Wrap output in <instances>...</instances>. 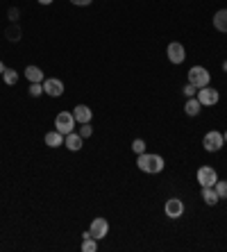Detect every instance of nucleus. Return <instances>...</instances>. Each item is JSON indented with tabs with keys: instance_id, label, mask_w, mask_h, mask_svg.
I'll use <instances>...</instances> for the list:
<instances>
[{
	"instance_id": "ddd939ff",
	"label": "nucleus",
	"mask_w": 227,
	"mask_h": 252,
	"mask_svg": "<svg viewBox=\"0 0 227 252\" xmlns=\"http://www.w3.org/2000/svg\"><path fill=\"white\" fill-rule=\"evenodd\" d=\"M64 139H66V136L62 134V132H57V129H53V132H48V134L43 136V141H46L48 148H59V146H64Z\"/></svg>"
},
{
	"instance_id": "0eeeda50",
	"label": "nucleus",
	"mask_w": 227,
	"mask_h": 252,
	"mask_svg": "<svg viewBox=\"0 0 227 252\" xmlns=\"http://www.w3.org/2000/svg\"><path fill=\"white\" fill-rule=\"evenodd\" d=\"M195 177H198L200 187H214V184L218 182V173H216V168H211V166H200Z\"/></svg>"
},
{
	"instance_id": "9d476101",
	"label": "nucleus",
	"mask_w": 227,
	"mask_h": 252,
	"mask_svg": "<svg viewBox=\"0 0 227 252\" xmlns=\"http://www.w3.org/2000/svg\"><path fill=\"white\" fill-rule=\"evenodd\" d=\"M89 232H91V236L98 241L105 239V236L109 234V223H107V218H94L91 225H89Z\"/></svg>"
},
{
	"instance_id": "c85d7f7f",
	"label": "nucleus",
	"mask_w": 227,
	"mask_h": 252,
	"mask_svg": "<svg viewBox=\"0 0 227 252\" xmlns=\"http://www.w3.org/2000/svg\"><path fill=\"white\" fill-rule=\"evenodd\" d=\"M5 68H7V66L2 64V62H0V77H2V73H5Z\"/></svg>"
},
{
	"instance_id": "b1692460",
	"label": "nucleus",
	"mask_w": 227,
	"mask_h": 252,
	"mask_svg": "<svg viewBox=\"0 0 227 252\" xmlns=\"http://www.w3.org/2000/svg\"><path fill=\"white\" fill-rule=\"evenodd\" d=\"M77 134L82 136V139H89V136L94 134V127H91V123H82V127H80V132Z\"/></svg>"
},
{
	"instance_id": "dca6fc26",
	"label": "nucleus",
	"mask_w": 227,
	"mask_h": 252,
	"mask_svg": "<svg viewBox=\"0 0 227 252\" xmlns=\"http://www.w3.org/2000/svg\"><path fill=\"white\" fill-rule=\"evenodd\" d=\"M200 195H202L204 205H209V207H214L216 202L221 200V198H218V193H216V189H214V187H202V193H200Z\"/></svg>"
},
{
	"instance_id": "393cba45",
	"label": "nucleus",
	"mask_w": 227,
	"mask_h": 252,
	"mask_svg": "<svg viewBox=\"0 0 227 252\" xmlns=\"http://www.w3.org/2000/svg\"><path fill=\"white\" fill-rule=\"evenodd\" d=\"M184 95H187V98H193V95H198V89L193 87V84H187V87H184Z\"/></svg>"
},
{
	"instance_id": "6e6552de",
	"label": "nucleus",
	"mask_w": 227,
	"mask_h": 252,
	"mask_svg": "<svg viewBox=\"0 0 227 252\" xmlns=\"http://www.w3.org/2000/svg\"><path fill=\"white\" fill-rule=\"evenodd\" d=\"M166 55H168V62L170 64H182L184 59H187V50H184V46H182L180 41H173L168 43V48H166Z\"/></svg>"
},
{
	"instance_id": "aec40b11",
	"label": "nucleus",
	"mask_w": 227,
	"mask_h": 252,
	"mask_svg": "<svg viewBox=\"0 0 227 252\" xmlns=\"http://www.w3.org/2000/svg\"><path fill=\"white\" fill-rule=\"evenodd\" d=\"M2 80H5V84L7 87H14V84L18 82V73L14 68H9V66H7L5 68V73H2Z\"/></svg>"
},
{
	"instance_id": "a211bd4d",
	"label": "nucleus",
	"mask_w": 227,
	"mask_h": 252,
	"mask_svg": "<svg viewBox=\"0 0 227 252\" xmlns=\"http://www.w3.org/2000/svg\"><path fill=\"white\" fill-rule=\"evenodd\" d=\"M82 252H96L98 250V239L94 236H82Z\"/></svg>"
},
{
	"instance_id": "f03ea898",
	"label": "nucleus",
	"mask_w": 227,
	"mask_h": 252,
	"mask_svg": "<svg viewBox=\"0 0 227 252\" xmlns=\"http://www.w3.org/2000/svg\"><path fill=\"white\" fill-rule=\"evenodd\" d=\"M75 116H73V112H59L57 116H55V129L57 132H62V134H70V132H75Z\"/></svg>"
},
{
	"instance_id": "9b49d317",
	"label": "nucleus",
	"mask_w": 227,
	"mask_h": 252,
	"mask_svg": "<svg viewBox=\"0 0 227 252\" xmlns=\"http://www.w3.org/2000/svg\"><path fill=\"white\" fill-rule=\"evenodd\" d=\"M73 116H75L77 123H91V118H94V112H91V107L87 105H75L73 107Z\"/></svg>"
},
{
	"instance_id": "6ab92c4d",
	"label": "nucleus",
	"mask_w": 227,
	"mask_h": 252,
	"mask_svg": "<svg viewBox=\"0 0 227 252\" xmlns=\"http://www.w3.org/2000/svg\"><path fill=\"white\" fill-rule=\"evenodd\" d=\"M5 36L9 39V41H18V39L23 36V30H21L16 23H14V25H9V28L5 30Z\"/></svg>"
},
{
	"instance_id": "cd10ccee",
	"label": "nucleus",
	"mask_w": 227,
	"mask_h": 252,
	"mask_svg": "<svg viewBox=\"0 0 227 252\" xmlns=\"http://www.w3.org/2000/svg\"><path fill=\"white\" fill-rule=\"evenodd\" d=\"M39 5H53V0H36Z\"/></svg>"
},
{
	"instance_id": "a878e982",
	"label": "nucleus",
	"mask_w": 227,
	"mask_h": 252,
	"mask_svg": "<svg viewBox=\"0 0 227 252\" xmlns=\"http://www.w3.org/2000/svg\"><path fill=\"white\" fill-rule=\"evenodd\" d=\"M94 2V0H70V5H75V7H89Z\"/></svg>"
},
{
	"instance_id": "bb28decb",
	"label": "nucleus",
	"mask_w": 227,
	"mask_h": 252,
	"mask_svg": "<svg viewBox=\"0 0 227 252\" xmlns=\"http://www.w3.org/2000/svg\"><path fill=\"white\" fill-rule=\"evenodd\" d=\"M18 16H21V12H18L16 7H12V9H9V21H12V23H16Z\"/></svg>"
},
{
	"instance_id": "20e7f679",
	"label": "nucleus",
	"mask_w": 227,
	"mask_h": 252,
	"mask_svg": "<svg viewBox=\"0 0 227 252\" xmlns=\"http://www.w3.org/2000/svg\"><path fill=\"white\" fill-rule=\"evenodd\" d=\"M223 143H225V136H223V132H218V129H209L202 139V146L207 153H218L223 148Z\"/></svg>"
},
{
	"instance_id": "f3484780",
	"label": "nucleus",
	"mask_w": 227,
	"mask_h": 252,
	"mask_svg": "<svg viewBox=\"0 0 227 252\" xmlns=\"http://www.w3.org/2000/svg\"><path fill=\"white\" fill-rule=\"evenodd\" d=\"M200 109H202V105H200V100L193 95V98H187V105H184V112H187V116H198Z\"/></svg>"
},
{
	"instance_id": "423d86ee",
	"label": "nucleus",
	"mask_w": 227,
	"mask_h": 252,
	"mask_svg": "<svg viewBox=\"0 0 227 252\" xmlns=\"http://www.w3.org/2000/svg\"><path fill=\"white\" fill-rule=\"evenodd\" d=\"M163 214L170 218V220H177V218L184 216V202L180 198H168L166 205H163Z\"/></svg>"
},
{
	"instance_id": "4468645a",
	"label": "nucleus",
	"mask_w": 227,
	"mask_h": 252,
	"mask_svg": "<svg viewBox=\"0 0 227 252\" xmlns=\"http://www.w3.org/2000/svg\"><path fill=\"white\" fill-rule=\"evenodd\" d=\"M23 75L28 77L30 82H43V80H46V75H43V70H41L39 66H34V64H30L28 68L23 70Z\"/></svg>"
},
{
	"instance_id": "f257e3e1",
	"label": "nucleus",
	"mask_w": 227,
	"mask_h": 252,
	"mask_svg": "<svg viewBox=\"0 0 227 252\" xmlns=\"http://www.w3.org/2000/svg\"><path fill=\"white\" fill-rule=\"evenodd\" d=\"M136 166H139V170H143V173H148V175H157V173H162L163 170V157L162 155H155V153H143L136 157Z\"/></svg>"
},
{
	"instance_id": "4be33fe9",
	"label": "nucleus",
	"mask_w": 227,
	"mask_h": 252,
	"mask_svg": "<svg viewBox=\"0 0 227 252\" xmlns=\"http://www.w3.org/2000/svg\"><path fill=\"white\" fill-rule=\"evenodd\" d=\"M132 150H134L136 155L148 153V150H146V141H143V139H134V141H132Z\"/></svg>"
},
{
	"instance_id": "7c9ffc66",
	"label": "nucleus",
	"mask_w": 227,
	"mask_h": 252,
	"mask_svg": "<svg viewBox=\"0 0 227 252\" xmlns=\"http://www.w3.org/2000/svg\"><path fill=\"white\" fill-rule=\"evenodd\" d=\"M223 136H225V143H227V129H225V132H223Z\"/></svg>"
},
{
	"instance_id": "1a4fd4ad",
	"label": "nucleus",
	"mask_w": 227,
	"mask_h": 252,
	"mask_svg": "<svg viewBox=\"0 0 227 252\" xmlns=\"http://www.w3.org/2000/svg\"><path fill=\"white\" fill-rule=\"evenodd\" d=\"M43 94L50 95V98H59L64 94V82L59 77H46L43 80Z\"/></svg>"
},
{
	"instance_id": "c756f323",
	"label": "nucleus",
	"mask_w": 227,
	"mask_h": 252,
	"mask_svg": "<svg viewBox=\"0 0 227 252\" xmlns=\"http://www.w3.org/2000/svg\"><path fill=\"white\" fill-rule=\"evenodd\" d=\"M223 70H225V73H227V59H225V62H223Z\"/></svg>"
},
{
	"instance_id": "412c9836",
	"label": "nucleus",
	"mask_w": 227,
	"mask_h": 252,
	"mask_svg": "<svg viewBox=\"0 0 227 252\" xmlns=\"http://www.w3.org/2000/svg\"><path fill=\"white\" fill-rule=\"evenodd\" d=\"M216 193H218V198L221 200H227V180H218V182L214 184Z\"/></svg>"
},
{
	"instance_id": "7ed1b4c3",
	"label": "nucleus",
	"mask_w": 227,
	"mask_h": 252,
	"mask_svg": "<svg viewBox=\"0 0 227 252\" xmlns=\"http://www.w3.org/2000/svg\"><path fill=\"white\" fill-rule=\"evenodd\" d=\"M209 82H211V75L204 66H193V68L189 70V84H193L195 89L209 87Z\"/></svg>"
},
{
	"instance_id": "39448f33",
	"label": "nucleus",
	"mask_w": 227,
	"mask_h": 252,
	"mask_svg": "<svg viewBox=\"0 0 227 252\" xmlns=\"http://www.w3.org/2000/svg\"><path fill=\"white\" fill-rule=\"evenodd\" d=\"M195 98L200 100L202 107H214V105H218V100H221V91L214 87H204V89H198V95H195Z\"/></svg>"
},
{
	"instance_id": "f8f14e48",
	"label": "nucleus",
	"mask_w": 227,
	"mask_h": 252,
	"mask_svg": "<svg viewBox=\"0 0 227 252\" xmlns=\"http://www.w3.org/2000/svg\"><path fill=\"white\" fill-rule=\"evenodd\" d=\"M64 146L68 148L70 153H80L82 150V146H84V139H82L77 132H70V134H66V139H64Z\"/></svg>"
},
{
	"instance_id": "5701e85b",
	"label": "nucleus",
	"mask_w": 227,
	"mask_h": 252,
	"mask_svg": "<svg viewBox=\"0 0 227 252\" xmlns=\"http://www.w3.org/2000/svg\"><path fill=\"white\" fill-rule=\"evenodd\" d=\"M41 94H43V82H32L30 84V95H32V98H39Z\"/></svg>"
},
{
	"instance_id": "2eb2a0df",
	"label": "nucleus",
	"mask_w": 227,
	"mask_h": 252,
	"mask_svg": "<svg viewBox=\"0 0 227 252\" xmlns=\"http://www.w3.org/2000/svg\"><path fill=\"white\" fill-rule=\"evenodd\" d=\"M211 21H214V28L218 32H227V9H218Z\"/></svg>"
}]
</instances>
